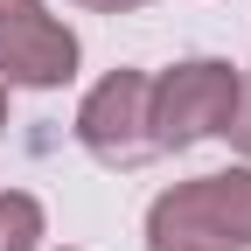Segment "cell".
Wrapping results in <instances>:
<instances>
[{"mask_svg":"<svg viewBox=\"0 0 251 251\" xmlns=\"http://www.w3.org/2000/svg\"><path fill=\"white\" fill-rule=\"evenodd\" d=\"M42 244V202L28 188H7L0 196V251H35Z\"/></svg>","mask_w":251,"mask_h":251,"instance_id":"5b68a950","label":"cell"},{"mask_svg":"<svg viewBox=\"0 0 251 251\" xmlns=\"http://www.w3.org/2000/svg\"><path fill=\"white\" fill-rule=\"evenodd\" d=\"M77 77V35L42 0H0V84L7 91H56Z\"/></svg>","mask_w":251,"mask_h":251,"instance_id":"277c9868","label":"cell"},{"mask_svg":"<svg viewBox=\"0 0 251 251\" xmlns=\"http://www.w3.org/2000/svg\"><path fill=\"white\" fill-rule=\"evenodd\" d=\"M147 251H251V168L161 188L147 209Z\"/></svg>","mask_w":251,"mask_h":251,"instance_id":"6da1fadb","label":"cell"},{"mask_svg":"<svg viewBox=\"0 0 251 251\" xmlns=\"http://www.w3.org/2000/svg\"><path fill=\"white\" fill-rule=\"evenodd\" d=\"M224 133H230V147L251 161V70H237V105H230V126H224Z\"/></svg>","mask_w":251,"mask_h":251,"instance_id":"8992f818","label":"cell"},{"mask_svg":"<svg viewBox=\"0 0 251 251\" xmlns=\"http://www.w3.org/2000/svg\"><path fill=\"white\" fill-rule=\"evenodd\" d=\"M70 7H91V14H133V7H147V0H70Z\"/></svg>","mask_w":251,"mask_h":251,"instance_id":"52a82bcc","label":"cell"},{"mask_svg":"<svg viewBox=\"0 0 251 251\" xmlns=\"http://www.w3.org/2000/svg\"><path fill=\"white\" fill-rule=\"evenodd\" d=\"M230 105H237V70L224 56H188V63H175V70H161L153 77V98H147L153 147L181 153L196 140H216L230 126Z\"/></svg>","mask_w":251,"mask_h":251,"instance_id":"7a4b0ae2","label":"cell"},{"mask_svg":"<svg viewBox=\"0 0 251 251\" xmlns=\"http://www.w3.org/2000/svg\"><path fill=\"white\" fill-rule=\"evenodd\" d=\"M147 98H153V77L147 70H112L84 91L77 105V140L98 168H147L153 153V119H147Z\"/></svg>","mask_w":251,"mask_h":251,"instance_id":"3957f363","label":"cell"},{"mask_svg":"<svg viewBox=\"0 0 251 251\" xmlns=\"http://www.w3.org/2000/svg\"><path fill=\"white\" fill-rule=\"evenodd\" d=\"M0 126H7V84H0Z\"/></svg>","mask_w":251,"mask_h":251,"instance_id":"ba28073f","label":"cell"}]
</instances>
